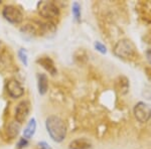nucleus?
Listing matches in <instances>:
<instances>
[{
	"instance_id": "f257e3e1",
	"label": "nucleus",
	"mask_w": 151,
	"mask_h": 149,
	"mask_svg": "<svg viewBox=\"0 0 151 149\" xmlns=\"http://www.w3.org/2000/svg\"><path fill=\"white\" fill-rule=\"evenodd\" d=\"M45 127L48 135L55 142L60 143L64 141L67 136V126L62 118L55 115L48 116L45 120Z\"/></svg>"
},
{
	"instance_id": "f03ea898",
	"label": "nucleus",
	"mask_w": 151,
	"mask_h": 149,
	"mask_svg": "<svg viewBox=\"0 0 151 149\" xmlns=\"http://www.w3.org/2000/svg\"><path fill=\"white\" fill-rule=\"evenodd\" d=\"M113 53L116 57L123 58V60H128L135 55L136 53V48L135 45L127 38H123L117 41L113 48Z\"/></svg>"
},
{
	"instance_id": "7ed1b4c3",
	"label": "nucleus",
	"mask_w": 151,
	"mask_h": 149,
	"mask_svg": "<svg viewBox=\"0 0 151 149\" xmlns=\"http://www.w3.org/2000/svg\"><path fill=\"white\" fill-rule=\"evenodd\" d=\"M37 11L41 17L52 21L60 16V8L52 1H40L37 3Z\"/></svg>"
},
{
	"instance_id": "20e7f679",
	"label": "nucleus",
	"mask_w": 151,
	"mask_h": 149,
	"mask_svg": "<svg viewBox=\"0 0 151 149\" xmlns=\"http://www.w3.org/2000/svg\"><path fill=\"white\" fill-rule=\"evenodd\" d=\"M2 15L5 20L12 24H19L23 20L22 11L15 5H6L2 9Z\"/></svg>"
},
{
	"instance_id": "39448f33",
	"label": "nucleus",
	"mask_w": 151,
	"mask_h": 149,
	"mask_svg": "<svg viewBox=\"0 0 151 149\" xmlns=\"http://www.w3.org/2000/svg\"><path fill=\"white\" fill-rule=\"evenodd\" d=\"M134 116L141 123H145L151 118V106L145 102H139L133 109Z\"/></svg>"
},
{
	"instance_id": "423d86ee",
	"label": "nucleus",
	"mask_w": 151,
	"mask_h": 149,
	"mask_svg": "<svg viewBox=\"0 0 151 149\" xmlns=\"http://www.w3.org/2000/svg\"><path fill=\"white\" fill-rule=\"evenodd\" d=\"M29 112H30V103L27 100H23V101L19 102L15 108V113H14L15 121L18 122L19 124H22L27 119Z\"/></svg>"
},
{
	"instance_id": "0eeeda50",
	"label": "nucleus",
	"mask_w": 151,
	"mask_h": 149,
	"mask_svg": "<svg viewBox=\"0 0 151 149\" xmlns=\"http://www.w3.org/2000/svg\"><path fill=\"white\" fill-rule=\"evenodd\" d=\"M6 91L7 94L13 99H17L23 96L24 88L21 86V84L16 80H10L6 84Z\"/></svg>"
},
{
	"instance_id": "6e6552de",
	"label": "nucleus",
	"mask_w": 151,
	"mask_h": 149,
	"mask_svg": "<svg viewBox=\"0 0 151 149\" xmlns=\"http://www.w3.org/2000/svg\"><path fill=\"white\" fill-rule=\"evenodd\" d=\"M38 26V35L43 36H50L53 35L57 30L55 23L52 21H47V22L37 23Z\"/></svg>"
},
{
	"instance_id": "1a4fd4ad",
	"label": "nucleus",
	"mask_w": 151,
	"mask_h": 149,
	"mask_svg": "<svg viewBox=\"0 0 151 149\" xmlns=\"http://www.w3.org/2000/svg\"><path fill=\"white\" fill-rule=\"evenodd\" d=\"M129 80L124 76H119L115 80V90L119 95H125L129 91Z\"/></svg>"
},
{
	"instance_id": "9d476101",
	"label": "nucleus",
	"mask_w": 151,
	"mask_h": 149,
	"mask_svg": "<svg viewBox=\"0 0 151 149\" xmlns=\"http://www.w3.org/2000/svg\"><path fill=\"white\" fill-rule=\"evenodd\" d=\"M37 63H40V65L45 71H47V72L50 73V74L52 75V76L57 75L58 70H57V68H55L53 60L50 58H48V57H41V58H40L37 60Z\"/></svg>"
},
{
	"instance_id": "9b49d317",
	"label": "nucleus",
	"mask_w": 151,
	"mask_h": 149,
	"mask_svg": "<svg viewBox=\"0 0 151 149\" xmlns=\"http://www.w3.org/2000/svg\"><path fill=\"white\" fill-rule=\"evenodd\" d=\"M20 130H21V124H19L18 122H16L15 120L10 121L6 127L7 137H9L10 139L16 138L19 135V133H20Z\"/></svg>"
},
{
	"instance_id": "f8f14e48",
	"label": "nucleus",
	"mask_w": 151,
	"mask_h": 149,
	"mask_svg": "<svg viewBox=\"0 0 151 149\" xmlns=\"http://www.w3.org/2000/svg\"><path fill=\"white\" fill-rule=\"evenodd\" d=\"M91 148V142L85 138L76 139L69 144V149H89Z\"/></svg>"
},
{
	"instance_id": "ddd939ff",
	"label": "nucleus",
	"mask_w": 151,
	"mask_h": 149,
	"mask_svg": "<svg viewBox=\"0 0 151 149\" xmlns=\"http://www.w3.org/2000/svg\"><path fill=\"white\" fill-rule=\"evenodd\" d=\"M37 88L38 93L40 95H45L48 89V81L45 74H38L37 75Z\"/></svg>"
},
{
	"instance_id": "4468645a",
	"label": "nucleus",
	"mask_w": 151,
	"mask_h": 149,
	"mask_svg": "<svg viewBox=\"0 0 151 149\" xmlns=\"http://www.w3.org/2000/svg\"><path fill=\"white\" fill-rule=\"evenodd\" d=\"M35 130H36V121L35 118H32L29 120L27 125L25 127V129L23 130V138H25L26 140L30 139L35 135Z\"/></svg>"
},
{
	"instance_id": "2eb2a0df",
	"label": "nucleus",
	"mask_w": 151,
	"mask_h": 149,
	"mask_svg": "<svg viewBox=\"0 0 151 149\" xmlns=\"http://www.w3.org/2000/svg\"><path fill=\"white\" fill-rule=\"evenodd\" d=\"M73 14H74L76 20H81V5L78 2H74L73 4Z\"/></svg>"
},
{
	"instance_id": "dca6fc26",
	"label": "nucleus",
	"mask_w": 151,
	"mask_h": 149,
	"mask_svg": "<svg viewBox=\"0 0 151 149\" xmlns=\"http://www.w3.org/2000/svg\"><path fill=\"white\" fill-rule=\"evenodd\" d=\"M18 58L21 60V63H23L25 67H27L28 65V58H27V53L24 48H20L18 50Z\"/></svg>"
},
{
	"instance_id": "f3484780",
	"label": "nucleus",
	"mask_w": 151,
	"mask_h": 149,
	"mask_svg": "<svg viewBox=\"0 0 151 149\" xmlns=\"http://www.w3.org/2000/svg\"><path fill=\"white\" fill-rule=\"evenodd\" d=\"M94 46L99 53H107L106 46H105L102 42H100V41H96V42L94 43Z\"/></svg>"
},
{
	"instance_id": "a211bd4d",
	"label": "nucleus",
	"mask_w": 151,
	"mask_h": 149,
	"mask_svg": "<svg viewBox=\"0 0 151 149\" xmlns=\"http://www.w3.org/2000/svg\"><path fill=\"white\" fill-rule=\"evenodd\" d=\"M27 144H28V142H27V140H26L25 138H21L20 140H19V142H18V147L19 148L25 147Z\"/></svg>"
},
{
	"instance_id": "6ab92c4d",
	"label": "nucleus",
	"mask_w": 151,
	"mask_h": 149,
	"mask_svg": "<svg viewBox=\"0 0 151 149\" xmlns=\"http://www.w3.org/2000/svg\"><path fill=\"white\" fill-rule=\"evenodd\" d=\"M38 147L40 149H52L47 142H40L38 143Z\"/></svg>"
},
{
	"instance_id": "aec40b11",
	"label": "nucleus",
	"mask_w": 151,
	"mask_h": 149,
	"mask_svg": "<svg viewBox=\"0 0 151 149\" xmlns=\"http://www.w3.org/2000/svg\"><path fill=\"white\" fill-rule=\"evenodd\" d=\"M146 60H147V62L151 65V48L146 52Z\"/></svg>"
},
{
	"instance_id": "412c9836",
	"label": "nucleus",
	"mask_w": 151,
	"mask_h": 149,
	"mask_svg": "<svg viewBox=\"0 0 151 149\" xmlns=\"http://www.w3.org/2000/svg\"><path fill=\"white\" fill-rule=\"evenodd\" d=\"M1 48H2V42L0 41V50H1Z\"/></svg>"
}]
</instances>
